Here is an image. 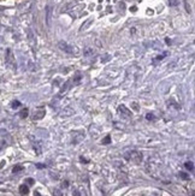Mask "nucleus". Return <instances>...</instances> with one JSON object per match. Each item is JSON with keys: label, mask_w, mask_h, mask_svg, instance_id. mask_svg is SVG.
Listing matches in <instances>:
<instances>
[{"label": "nucleus", "mask_w": 195, "mask_h": 196, "mask_svg": "<svg viewBox=\"0 0 195 196\" xmlns=\"http://www.w3.org/2000/svg\"><path fill=\"white\" fill-rule=\"evenodd\" d=\"M124 158L129 161H133L135 164H140L141 160H142V154L139 153L137 150H130L129 153H125L124 154Z\"/></svg>", "instance_id": "nucleus-1"}, {"label": "nucleus", "mask_w": 195, "mask_h": 196, "mask_svg": "<svg viewBox=\"0 0 195 196\" xmlns=\"http://www.w3.org/2000/svg\"><path fill=\"white\" fill-rule=\"evenodd\" d=\"M58 46H59V48L62 49V51H64L65 53H69V54H77L78 53V49L76 48V47H73L71 45H69V44H66V42H59L58 44Z\"/></svg>", "instance_id": "nucleus-2"}, {"label": "nucleus", "mask_w": 195, "mask_h": 196, "mask_svg": "<svg viewBox=\"0 0 195 196\" xmlns=\"http://www.w3.org/2000/svg\"><path fill=\"white\" fill-rule=\"evenodd\" d=\"M118 111L122 113L124 117H131V111H129L124 105H121V106L118 107Z\"/></svg>", "instance_id": "nucleus-3"}, {"label": "nucleus", "mask_w": 195, "mask_h": 196, "mask_svg": "<svg viewBox=\"0 0 195 196\" xmlns=\"http://www.w3.org/2000/svg\"><path fill=\"white\" fill-rule=\"evenodd\" d=\"M45 116V110L44 108H40V110H37V112L34 114V117H33V119L34 121H37V119H41L42 117Z\"/></svg>", "instance_id": "nucleus-4"}, {"label": "nucleus", "mask_w": 195, "mask_h": 196, "mask_svg": "<svg viewBox=\"0 0 195 196\" xmlns=\"http://www.w3.org/2000/svg\"><path fill=\"white\" fill-rule=\"evenodd\" d=\"M51 15H52V7L47 6L46 7V23H47V25H51Z\"/></svg>", "instance_id": "nucleus-5"}, {"label": "nucleus", "mask_w": 195, "mask_h": 196, "mask_svg": "<svg viewBox=\"0 0 195 196\" xmlns=\"http://www.w3.org/2000/svg\"><path fill=\"white\" fill-rule=\"evenodd\" d=\"M20 193H21L22 195H27V194L29 193V188H28L25 184L21 185V187H20Z\"/></svg>", "instance_id": "nucleus-6"}, {"label": "nucleus", "mask_w": 195, "mask_h": 196, "mask_svg": "<svg viewBox=\"0 0 195 196\" xmlns=\"http://www.w3.org/2000/svg\"><path fill=\"white\" fill-rule=\"evenodd\" d=\"M6 61H7V64H9V65H12V64H13V57H12V54H11V51H10V49L7 51V60H6Z\"/></svg>", "instance_id": "nucleus-7"}, {"label": "nucleus", "mask_w": 195, "mask_h": 196, "mask_svg": "<svg viewBox=\"0 0 195 196\" xmlns=\"http://www.w3.org/2000/svg\"><path fill=\"white\" fill-rule=\"evenodd\" d=\"M184 166H186L189 171H192V172L194 171V165H193V163H192V161H187V163L184 164Z\"/></svg>", "instance_id": "nucleus-8"}, {"label": "nucleus", "mask_w": 195, "mask_h": 196, "mask_svg": "<svg viewBox=\"0 0 195 196\" xmlns=\"http://www.w3.org/2000/svg\"><path fill=\"white\" fill-rule=\"evenodd\" d=\"M20 116H21V118H25V117H28V110H27V108L22 110V111H21V113H20Z\"/></svg>", "instance_id": "nucleus-9"}, {"label": "nucleus", "mask_w": 195, "mask_h": 196, "mask_svg": "<svg viewBox=\"0 0 195 196\" xmlns=\"http://www.w3.org/2000/svg\"><path fill=\"white\" fill-rule=\"evenodd\" d=\"M53 196H63V193L59 189H54L53 190Z\"/></svg>", "instance_id": "nucleus-10"}, {"label": "nucleus", "mask_w": 195, "mask_h": 196, "mask_svg": "<svg viewBox=\"0 0 195 196\" xmlns=\"http://www.w3.org/2000/svg\"><path fill=\"white\" fill-rule=\"evenodd\" d=\"M168 1H169V5L170 6H177L178 2H179V0H168Z\"/></svg>", "instance_id": "nucleus-11"}, {"label": "nucleus", "mask_w": 195, "mask_h": 196, "mask_svg": "<svg viewBox=\"0 0 195 196\" xmlns=\"http://www.w3.org/2000/svg\"><path fill=\"white\" fill-rule=\"evenodd\" d=\"M179 177H181L182 179H189V174H187V173H184V172H179Z\"/></svg>", "instance_id": "nucleus-12"}, {"label": "nucleus", "mask_w": 195, "mask_h": 196, "mask_svg": "<svg viewBox=\"0 0 195 196\" xmlns=\"http://www.w3.org/2000/svg\"><path fill=\"white\" fill-rule=\"evenodd\" d=\"M92 22H93V19H88V21H87V22L84 23V25H82V26H81V30H83V29H86V28H87L88 25H89V24H90V23H92Z\"/></svg>", "instance_id": "nucleus-13"}, {"label": "nucleus", "mask_w": 195, "mask_h": 196, "mask_svg": "<svg viewBox=\"0 0 195 196\" xmlns=\"http://www.w3.org/2000/svg\"><path fill=\"white\" fill-rule=\"evenodd\" d=\"M93 53H94V52H93V49H92V48H87V49H86V52H84V54H86L87 57L93 55Z\"/></svg>", "instance_id": "nucleus-14"}, {"label": "nucleus", "mask_w": 195, "mask_h": 196, "mask_svg": "<svg viewBox=\"0 0 195 196\" xmlns=\"http://www.w3.org/2000/svg\"><path fill=\"white\" fill-rule=\"evenodd\" d=\"M22 170H23V167H22V166H15V167H13V170H12V172H13V173H17V172L22 171Z\"/></svg>", "instance_id": "nucleus-15"}, {"label": "nucleus", "mask_w": 195, "mask_h": 196, "mask_svg": "<svg viewBox=\"0 0 195 196\" xmlns=\"http://www.w3.org/2000/svg\"><path fill=\"white\" fill-rule=\"evenodd\" d=\"M11 106H12V108H17V107L21 106V102H20V101H13Z\"/></svg>", "instance_id": "nucleus-16"}, {"label": "nucleus", "mask_w": 195, "mask_h": 196, "mask_svg": "<svg viewBox=\"0 0 195 196\" xmlns=\"http://www.w3.org/2000/svg\"><path fill=\"white\" fill-rule=\"evenodd\" d=\"M110 140H111L110 136H106V137L102 140V143H104V145H108V143H110Z\"/></svg>", "instance_id": "nucleus-17"}, {"label": "nucleus", "mask_w": 195, "mask_h": 196, "mask_svg": "<svg viewBox=\"0 0 195 196\" xmlns=\"http://www.w3.org/2000/svg\"><path fill=\"white\" fill-rule=\"evenodd\" d=\"M184 6H186L187 12H190V6H189V4H188V1H187V0H184Z\"/></svg>", "instance_id": "nucleus-18"}, {"label": "nucleus", "mask_w": 195, "mask_h": 196, "mask_svg": "<svg viewBox=\"0 0 195 196\" xmlns=\"http://www.w3.org/2000/svg\"><path fill=\"white\" fill-rule=\"evenodd\" d=\"M146 118L148 119V121H151V119H154V116H153V114H151V113H148V114L146 116Z\"/></svg>", "instance_id": "nucleus-19"}, {"label": "nucleus", "mask_w": 195, "mask_h": 196, "mask_svg": "<svg viewBox=\"0 0 195 196\" xmlns=\"http://www.w3.org/2000/svg\"><path fill=\"white\" fill-rule=\"evenodd\" d=\"M73 195H75V196H80V193H78V191L75 189V190H73Z\"/></svg>", "instance_id": "nucleus-20"}, {"label": "nucleus", "mask_w": 195, "mask_h": 196, "mask_svg": "<svg viewBox=\"0 0 195 196\" xmlns=\"http://www.w3.org/2000/svg\"><path fill=\"white\" fill-rule=\"evenodd\" d=\"M28 183H29V184H33V183H34V180H33L31 178H28Z\"/></svg>", "instance_id": "nucleus-21"}, {"label": "nucleus", "mask_w": 195, "mask_h": 196, "mask_svg": "<svg viewBox=\"0 0 195 196\" xmlns=\"http://www.w3.org/2000/svg\"><path fill=\"white\" fill-rule=\"evenodd\" d=\"M62 185H63V187H65V188H66V187H68V182H63V184H62Z\"/></svg>", "instance_id": "nucleus-22"}]
</instances>
